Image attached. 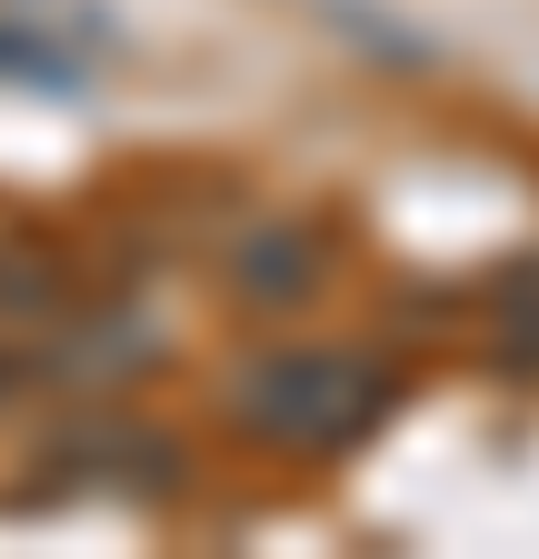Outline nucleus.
Returning a JSON list of instances; mask_svg holds the SVG:
<instances>
[{
    "mask_svg": "<svg viewBox=\"0 0 539 559\" xmlns=\"http://www.w3.org/2000/svg\"><path fill=\"white\" fill-rule=\"evenodd\" d=\"M230 409H240L250 440L300 450V460H330V450L370 440V419L390 409V380L360 360V349H270V360L240 370Z\"/></svg>",
    "mask_w": 539,
    "mask_h": 559,
    "instance_id": "1",
    "label": "nucleus"
},
{
    "mask_svg": "<svg viewBox=\"0 0 539 559\" xmlns=\"http://www.w3.org/2000/svg\"><path fill=\"white\" fill-rule=\"evenodd\" d=\"M500 349L539 370V260H519V270L500 280Z\"/></svg>",
    "mask_w": 539,
    "mask_h": 559,
    "instance_id": "2",
    "label": "nucleus"
},
{
    "mask_svg": "<svg viewBox=\"0 0 539 559\" xmlns=\"http://www.w3.org/2000/svg\"><path fill=\"white\" fill-rule=\"evenodd\" d=\"M0 390H11V370H0Z\"/></svg>",
    "mask_w": 539,
    "mask_h": 559,
    "instance_id": "3",
    "label": "nucleus"
}]
</instances>
